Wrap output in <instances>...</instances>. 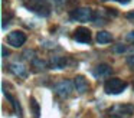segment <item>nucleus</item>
Instances as JSON below:
<instances>
[{
	"label": "nucleus",
	"mask_w": 134,
	"mask_h": 118,
	"mask_svg": "<svg viewBox=\"0 0 134 118\" xmlns=\"http://www.w3.org/2000/svg\"><path fill=\"white\" fill-rule=\"evenodd\" d=\"M51 65H52V68L62 69V68H65V65H66V59H65V58H61V56H55V58H52V60H51Z\"/></svg>",
	"instance_id": "9b49d317"
},
{
	"label": "nucleus",
	"mask_w": 134,
	"mask_h": 118,
	"mask_svg": "<svg viewBox=\"0 0 134 118\" xmlns=\"http://www.w3.org/2000/svg\"><path fill=\"white\" fill-rule=\"evenodd\" d=\"M74 39L79 43H90L91 42V30L88 27H76L74 32Z\"/></svg>",
	"instance_id": "39448f33"
},
{
	"label": "nucleus",
	"mask_w": 134,
	"mask_h": 118,
	"mask_svg": "<svg viewBox=\"0 0 134 118\" xmlns=\"http://www.w3.org/2000/svg\"><path fill=\"white\" fill-rule=\"evenodd\" d=\"M125 16H127V19H134V12H131V13H127Z\"/></svg>",
	"instance_id": "f3484780"
},
{
	"label": "nucleus",
	"mask_w": 134,
	"mask_h": 118,
	"mask_svg": "<svg viewBox=\"0 0 134 118\" xmlns=\"http://www.w3.org/2000/svg\"><path fill=\"white\" fill-rule=\"evenodd\" d=\"M74 85H75V89L79 94H84V92L88 91V82L82 75H78V76L74 78Z\"/></svg>",
	"instance_id": "0eeeda50"
},
{
	"label": "nucleus",
	"mask_w": 134,
	"mask_h": 118,
	"mask_svg": "<svg viewBox=\"0 0 134 118\" xmlns=\"http://www.w3.org/2000/svg\"><path fill=\"white\" fill-rule=\"evenodd\" d=\"M115 2H118V3H121V4H127V3H130L131 0H115Z\"/></svg>",
	"instance_id": "dca6fc26"
},
{
	"label": "nucleus",
	"mask_w": 134,
	"mask_h": 118,
	"mask_svg": "<svg viewBox=\"0 0 134 118\" xmlns=\"http://www.w3.org/2000/svg\"><path fill=\"white\" fill-rule=\"evenodd\" d=\"M29 102H30V106H32V109H33V115H35V118H39V115H41L39 104L36 102V99H35V98H30V99H29Z\"/></svg>",
	"instance_id": "ddd939ff"
},
{
	"label": "nucleus",
	"mask_w": 134,
	"mask_h": 118,
	"mask_svg": "<svg viewBox=\"0 0 134 118\" xmlns=\"http://www.w3.org/2000/svg\"><path fill=\"white\" fill-rule=\"evenodd\" d=\"M97 40H98V43H110L111 40H113V36H111V33H108V32L101 30V32L97 33Z\"/></svg>",
	"instance_id": "9d476101"
},
{
	"label": "nucleus",
	"mask_w": 134,
	"mask_h": 118,
	"mask_svg": "<svg viewBox=\"0 0 134 118\" xmlns=\"http://www.w3.org/2000/svg\"><path fill=\"white\" fill-rule=\"evenodd\" d=\"M124 50H125V46H122V45H120L115 48V52H124Z\"/></svg>",
	"instance_id": "2eb2a0df"
},
{
	"label": "nucleus",
	"mask_w": 134,
	"mask_h": 118,
	"mask_svg": "<svg viewBox=\"0 0 134 118\" xmlns=\"http://www.w3.org/2000/svg\"><path fill=\"white\" fill-rule=\"evenodd\" d=\"M133 114H134V105H130V104L114 105L108 111V115L113 118H130Z\"/></svg>",
	"instance_id": "f03ea898"
},
{
	"label": "nucleus",
	"mask_w": 134,
	"mask_h": 118,
	"mask_svg": "<svg viewBox=\"0 0 134 118\" xmlns=\"http://www.w3.org/2000/svg\"><path fill=\"white\" fill-rule=\"evenodd\" d=\"M111 72V66L110 65H105V63H101L95 68L94 71V75L95 76H104V75H108Z\"/></svg>",
	"instance_id": "1a4fd4ad"
},
{
	"label": "nucleus",
	"mask_w": 134,
	"mask_h": 118,
	"mask_svg": "<svg viewBox=\"0 0 134 118\" xmlns=\"http://www.w3.org/2000/svg\"><path fill=\"white\" fill-rule=\"evenodd\" d=\"M71 17L78 22H91L94 19V13L90 7H78L71 12Z\"/></svg>",
	"instance_id": "7ed1b4c3"
},
{
	"label": "nucleus",
	"mask_w": 134,
	"mask_h": 118,
	"mask_svg": "<svg viewBox=\"0 0 134 118\" xmlns=\"http://www.w3.org/2000/svg\"><path fill=\"white\" fill-rule=\"evenodd\" d=\"M25 42H26V35L22 30H13L7 35V43L13 48H20Z\"/></svg>",
	"instance_id": "20e7f679"
},
{
	"label": "nucleus",
	"mask_w": 134,
	"mask_h": 118,
	"mask_svg": "<svg viewBox=\"0 0 134 118\" xmlns=\"http://www.w3.org/2000/svg\"><path fill=\"white\" fill-rule=\"evenodd\" d=\"M55 92L61 98H66L68 95L72 92V83L69 81H61L59 83L55 85Z\"/></svg>",
	"instance_id": "423d86ee"
},
{
	"label": "nucleus",
	"mask_w": 134,
	"mask_h": 118,
	"mask_svg": "<svg viewBox=\"0 0 134 118\" xmlns=\"http://www.w3.org/2000/svg\"><path fill=\"white\" fill-rule=\"evenodd\" d=\"M10 71H12L15 75H18V76H22V78H25V76L27 75V72H26V69H25V66L20 65V63H12V65H10Z\"/></svg>",
	"instance_id": "6e6552de"
},
{
	"label": "nucleus",
	"mask_w": 134,
	"mask_h": 118,
	"mask_svg": "<svg viewBox=\"0 0 134 118\" xmlns=\"http://www.w3.org/2000/svg\"><path fill=\"white\" fill-rule=\"evenodd\" d=\"M2 52H3V56H7V55H9V52H6V48H2Z\"/></svg>",
	"instance_id": "a211bd4d"
},
{
	"label": "nucleus",
	"mask_w": 134,
	"mask_h": 118,
	"mask_svg": "<svg viewBox=\"0 0 134 118\" xmlns=\"http://www.w3.org/2000/svg\"><path fill=\"white\" fill-rule=\"evenodd\" d=\"M127 40H128V42H134V30L130 32V33L127 35Z\"/></svg>",
	"instance_id": "4468645a"
},
{
	"label": "nucleus",
	"mask_w": 134,
	"mask_h": 118,
	"mask_svg": "<svg viewBox=\"0 0 134 118\" xmlns=\"http://www.w3.org/2000/svg\"><path fill=\"white\" fill-rule=\"evenodd\" d=\"M127 88V82L120 78H110V79L105 81L104 83V89L107 94L111 95H118L121 92H124V89Z\"/></svg>",
	"instance_id": "f257e3e1"
},
{
	"label": "nucleus",
	"mask_w": 134,
	"mask_h": 118,
	"mask_svg": "<svg viewBox=\"0 0 134 118\" xmlns=\"http://www.w3.org/2000/svg\"><path fill=\"white\" fill-rule=\"evenodd\" d=\"M6 97H7V99L10 101V104H12V105L15 106V111H16V114H18V117L20 118V117H22V112H20V106H19L18 101H16L15 98H13L12 95H10V94H7V92H6Z\"/></svg>",
	"instance_id": "f8f14e48"
}]
</instances>
